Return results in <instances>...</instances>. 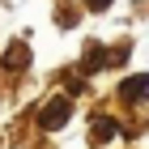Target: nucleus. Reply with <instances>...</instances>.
<instances>
[{"instance_id":"39448f33","label":"nucleus","mask_w":149,"mask_h":149,"mask_svg":"<svg viewBox=\"0 0 149 149\" xmlns=\"http://www.w3.org/2000/svg\"><path fill=\"white\" fill-rule=\"evenodd\" d=\"M107 4H111V0H85V9H90V13H102Z\"/></svg>"},{"instance_id":"7ed1b4c3","label":"nucleus","mask_w":149,"mask_h":149,"mask_svg":"<svg viewBox=\"0 0 149 149\" xmlns=\"http://www.w3.org/2000/svg\"><path fill=\"white\" fill-rule=\"evenodd\" d=\"M107 51H102V47H98V43H85V60H81V68H85V72H94V68H102V64H107Z\"/></svg>"},{"instance_id":"f03ea898","label":"nucleus","mask_w":149,"mask_h":149,"mask_svg":"<svg viewBox=\"0 0 149 149\" xmlns=\"http://www.w3.org/2000/svg\"><path fill=\"white\" fill-rule=\"evenodd\" d=\"M149 94V77H128L119 81V98H145Z\"/></svg>"},{"instance_id":"20e7f679","label":"nucleus","mask_w":149,"mask_h":149,"mask_svg":"<svg viewBox=\"0 0 149 149\" xmlns=\"http://www.w3.org/2000/svg\"><path fill=\"white\" fill-rule=\"evenodd\" d=\"M111 132H115V124H111V119H98V124H94V136H98V141H107Z\"/></svg>"},{"instance_id":"f257e3e1","label":"nucleus","mask_w":149,"mask_h":149,"mask_svg":"<svg viewBox=\"0 0 149 149\" xmlns=\"http://www.w3.org/2000/svg\"><path fill=\"white\" fill-rule=\"evenodd\" d=\"M64 119H68V102H64V98H51V102L43 107V115H38L43 128H56V124H64Z\"/></svg>"}]
</instances>
